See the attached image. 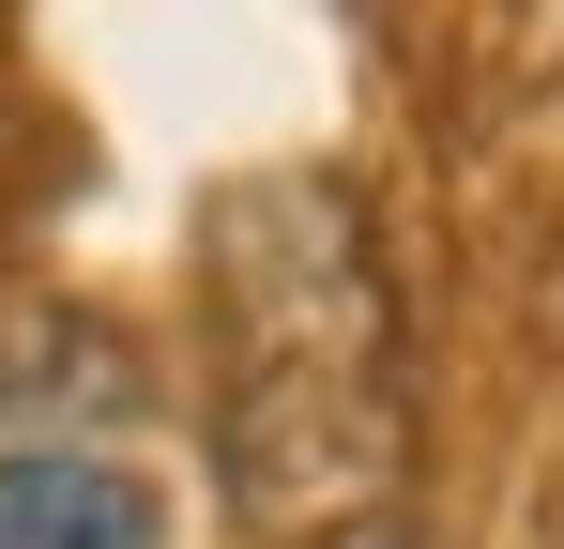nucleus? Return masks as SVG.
I'll list each match as a JSON object with an SVG mask.
<instances>
[{"instance_id":"obj_1","label":"nucleus","mask_w":564,"mask_h":549,"mask_svg":"<svg viewBox=\"0 0 564 549\" xmlns=\"http://www.w3.org/2000/svg\"><path fill=\"white\" fill-rule=\"evenodd\" d=\"M198 305H214V488L275 549L381 535L412 473L397 290L367 198L336 169H245L198 198Z\"/></svg>"},{"instance_id":"obj_2","label":"nucleus","mask_w":564,"mask_h":549,"mask_svg":"<svg viewBox=\"0 0 564 549\" xmlns=\"http://www.w3.org/2000/svg\"><path fill=\"white\" fill-rule=\"evenodd\" d=\"M0 549H169V488L107 443H0Z\"/></svg>"},{"instance_id":"obj_3","label":"nucleus","mask_w":564,"mask_h":549,"mask_svg":"<svg viewBox=\"0 0 564 549\" xmlns=\"http://www.w3.org/2000/svg\"><path fill=\"white\" fill-rule=\"evenodd\" d=\"M351 549H397V535H351Z\"/></svg>"}]
</instances>
